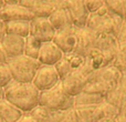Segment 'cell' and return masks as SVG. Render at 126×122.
Segmentation results:
<instances>
[{"label": "cell", "instance_id": "obj_32", "mask_svg": "<svg viewBox=\"0 0 126 122\" xmlns=\"http://www.w3.org/2000/svg\"><path fill=\"white\" fill-rule=\"evenodd\" d=\"M115 120L116 119H113V118H103L97 122H115Z\"/></svg>", "mask_w": 126, "mask_h": 122}, {"label": "cell", "instance_id": "obj_2", "mask_svg": "<svg viewBox=\"0 0 126 122\" xmlns=\"http://www.w3.org/2000/svg\"><path fill=\"white\" fill-rule=\"evenodd\" d=\"M122 71L114 64H110L93 71L89 77L85 92L106 96L116 88Z\"/></svg>", "mask_w": 126, "mask_h": 122}, {"label": "cell", "instance_id": "obj_11", "mask_svg": "<svg viewBox=\"0 0 126 122\" xmlns=\"http://www.w3.org/2000/svg\"><path fill=\"white\" fill-rule=\"evenodd\" d=\"M35 16L28 8L19 3L4 4L0 9V19L3 22L15 21V20H32Z\"/></svg>", "mask_w": 126, "mask_h": 122}, {"label": "cell", "instance_id": "obj_38", "mask_svg": "<svg viewBox=\"0 0 126 122\" xmlns=\"http://www.w3.org/2000/svg\"><path fill=\"white\" fill-rule=\"evenodd\" d=\"M59 1H64V0H59Z\"/></svg>", "mask_w": 126, "mask_h": 122}, {"label": "cell", "instance_id": "obj_7", "mask_svg": "<svg viewBox=\"0 0 126 122\" xmlns=\"http://www.w3.org/2000/svg\"><path fill=\"white\" fill-rule=\"evenodd\" d=\"M53 42L63 51V53H70L78 50L80 43L79 28L71 26L66 29L57 31Z\"/></svg>", "mask_w": 126, "mask_h": 122}, {"label": "cell", "instance_id": "obj_22", "mask_svg": "<svg viewBox=\"0 0 126 122\" xmlns=\"http://www.w3.org/2000/svg\"><path fill=\"white\" fill-rule=\"evenodd\" d=\"M105 4L114 15L126 20V0H105Z\"/></svg>", "mask_w": 126, "mask_h": 122}, {"label": "cell", "instance_id": "obj_35", "mask_svg": "<svg viewBox=\"0 0 126 122\" xmlns=\"http://www.w3.org/2000/svg\"><path fill=\"white\" fill-rule=\"evenodd\" d=\"M0 98H4V92L2 88H0Z\"/></svg>", "mask_w": 126, "mask_h": 122}, {"label": "cell", "instance_id": "obj_5", "mask_svg": "<svg viewBox=\"0 0 126 122\" xmlns=\"http://www.w3.org/2000/svg\"><path fill=\"white\" fill-rule=\"evenodd\" d=\"M39 104L51 110H70L74 108V98L65 93L60 81L53 88L40 92Z\"/></svg>", "mask_w": 126, "mask_h": 122}, {"label": "cell", "instance_id": "obj_6", "mask_svg": "<svg viewBox=\"0 0 126 122\" xmlns=\"http://www.w3.org/2000/svg\"><path fill=\"white\" fill-rule=\"evenodd\" d=\"M92 72L93 71L86 64H84L83 68L76 70V71H73L69 76L63 78L61 80V83L65 93L74 98L75 96L83 92L87 84L89 77Z\"/></svg>", "mask_w": 126, "mask_h": 122}, {"label": "cell", "instance_id": "obj_1", "mask_svg": "<svg viewBox=\"0 0 126 122\" xmlns=\"http://www.w3.org/2000/svg\"><path fill=\"white\" fill-rule=\"evenodd\" d=\"M4 99L19 108L22 112H29L39 104L40 91L33 83H23L12 80L3 88Z\"/></svg>", "mask_w": 126, "mask_h": 122}, {"label": "cell", "instance_id": "obj_36", "mask_svg": "<svg viewBox=\"0 0 126 122\" xmlns=\"http://www.w3.org/2000/svg\"><path fill=\"white\" fill-rule=\"evenodd\" d=\"M4 6V0H0V9Z\"/></svg>", "mask_w": 126, "mask_h": 122}, {"label": "cell", "instance_id": "obj_28", "mask_svg": "<svg viewBox=\"0 0 126 122\" xmlns=\"http://www.w3.org/2000/svg\"><path fill=\"white\" fill-rule=\"evenodd\" d=\"M17 122H38V121L34 120V119H33L32 117L28 113V112H24V113L22 114V117Z\"/></svg>", "mask_w": 126, "mask_h": 122}, {"label": "cell", "instance_id": "obj_16", "mask_svg": "<svg viewBox=\"0 0 126 122\" xmlns=\"http://www.w3.org/2000/svg\"><path fill=\"white\" fill-rule=\"evenodd\" d=\"M105 99L107 102L114 104L118 109L122 110L124 108V105L126 104V70L122 71L116 88L110 93H107L105 96Z\"/></svg>", "mask_w": 126, "mask_h": 122}, {"label": "cell", "instance_id": "obj_24", "mask_svg": "<svg viewBox=\"0 0 126 122\" xmlns=\"http://www.w3.org/2000/svg\"><path fill=\"white\" fill-rule=\"evenodd\" d=\"M12 80L13 79L8 64L7 63H1L0 64V88H2V89L6 88Z\"/></svg>", "mask_w": 126, "mask_h": 122}, {"label": "cell", "instance_id": "obj_27", "mask_svg": "<svg viewBox=\"0 0 126 122\" xmlns=\"http://www.w3.org/2000/svg\"><path fill=\"white\" fill-rule=\"evenodd\" d=\"M37 1H38V0H20L19 4H21V6L28 8L29 10H32L33 6L35 4V2H37Z\"/></svg>", "mask_w": 126, "mask_h": 122}, {"label": "cell", "instance_id": "obj_19", "mask_svg": "<svg viewBox=\"0 0 126 122\" xmlns=\"http://www.w3.org/2000/svg\"><path fill=\"white\" fill-rule=\"evenodd\" d=\"M30 21L31 20H15L4 22L6 33L27 38L30 36Z\"/></svg>", "mask_w": 126, "mask_h": 122}, {"label": "cell", "instance_id": "obj_14", "mask_svg": "<svg viewBox=\"0 0 126 122\" xmlns=\"http://www.w3.org/2000/svg\"><path fill=\"white\" fill-rule=\"evenodd\" d=\"M24 42H26V38L6 33V36L2 38L0 43H1L8 59H10V58H15L23 55Z\"/></svg>", "mask_w": 126, "mask_h": 122}, {"label": "cell", "instance_id": "obj_23", "mask_svg": "<svg viewBox=\"0 0 126 122\" xmlns=\"http://www.w3.org/2000/svg\"><path fill=\"white\" fill-rule=\"evenodd\" d=\"M113 64L115 65V67H117L121 71L126 70V42L120 44L117 56H116Z\"/></svg>", "mask_w": 126, "mask_h": 122}, {"label": "cell", "instance_id": "obj_9", "mask_svg": "<svg viewBox=\"0 0 126 122\" xmlns=\"http://www.w3.org/2000/svg\"><path fill=\"white\" fill-rule=\"evenodd\" d=\"M57 31L50 23L48 18L34 17L30 21V36L40 41L41 43L53 41Z\"/></svg>", "mask_w": 126, "mask_h": 122}, {"label": "cell", "instance_id": "obj_4", "mask_svg": "<svg viewBox=\"0 0 126 122\" xmlns=\"http://www.w3.org/2000/svg\"><path fill=\"white\" fill-rule=\"evenodd\" d=\"M7 64L13 80L23 83H32L38 69L41 67L38 59H33L26 55L10 58L7 61Z\"/></svg>", "mask_w": 126, "mask_h": 122}, {"label": "cell", "instance_id": "obj_15", "mask_svg": "<svg viewBox=\"0 0 126 122\" xmlns=\"http://www.w3.org/2000/svg\"><path fill=\"white\" fill-rule=\"evenodd\" d=\"M102 103L96 105H86V107L74 108L76 122H97L101 119L105 118Z\"/></svg>", "mask_w": 126, "mask_h": 122}, {"label": "cell", "instance_id": "obj_33", "mask_svg": "<svg viewBox=\"0 0 126 122\" xmlns=\"http://www.w3.org/2000/svg\"><path fill=\"white\" fill-rule=\"evenodd\" d=\"M121 116H122L123 118H124L125 120H126V104L124 105V108L121 110Z\"/></svg>", "mask_w": 126, "mask_h": 122}, {"label": "cell", "instance_id": "obj_17", "mask_svg": "<svg viewBox=\"0 0 126 122\" xmlns=\"http://www.w3.org/2000/svg\"><path fill=\"white\" fill-rule=\"evenodd\" d=\"M48 19L55 31H60L69 28L71 26H74L71 15L65 7H61V8L57 9Z\"/></svg>", "mask_w": 126, "mask_h": 122}, {"label": "cell", "instance_id": "obj_31", "mask_svg": "<svg viewBox=\"0 0 126 122\" xmlns=\"http://www.w3.org/2000/svg\"><path fill=\"white\" fill-rule=\"evenodd\" d=\"M19 2L20 0H4V4H16Z\"/></svg>", "mask_w": 126, "mask_h": 122}, {"label": "cell", "instance_id": "obj_20", "mask_svg": "<svg viewBox=\"0 0 126 122\" xmlns=\"http://www.w3.org/2000/svg\"><path fill=\"white\" fill-rule=\"evenodd\" d=\"M106 101L105 96L91 92H81L80 94L74 97V108L86 107V105H96Z\"/></svg>", "mask_w": 126, "mask_h": 122}, {"label": "cell", "instance_id": "obj_21", "mask_svg": "<svg viewBox=\"0 0 126 122\" xmlns=\"http://www.w3.org/2000/svg\"><path fill=\"white\" fill-rule=\"evenodd\" d=\"M40 48H41V42L38 41L32 36H28L26 38V42H24L23 55L28 56L30 58H33V59H38Z\"/></svg>", "mask_w": 126, "mask_h": 122}, {"label": "cell", "instance_id": "obj_18", "mask_svg": "<svg viewBox=\"0 0 126 122\" xmlns=\"http://www.w3.org/2000/svg\"><path fill=\"white\" fill-rule=\"evenodd\" d=\"M22 112L19 108L13 105L4 98H0V118L4 122H17L22 117Z\"/></svg>", "mask_w": 126, "mask_h": 122}, {"label": "cell", "instance_id": "obj_3", "mask_svg": "<svg viewBox=\"0 0 126 122\" xmlns=\"http://www.w3.org/2000/svg\"><path fill=\"white\" fill-rule=\"evenodd\" d=\"M124 19L114 15L105 4L95 13H91L87 20L86 27L100 33L115 36L117 38Z\"/></svg>", "mask_w": 126, "mask_h": 122}, {"label": "cell", "instance_id": "obj_25", "mask_svg": "<svg viewBox=\"0 0 126 122\" xmlns=\"http://www.w3.org/2000/svg\"><path fill=\"white\" fill-rule=\"evenodd\" d=\"M85 8L87 9L89 13H95L100 9L105 6V0H84Z\"/></svg>", "mask_w": 126, "mask_h": 122}, {"label": "cell", "instance_id": "obj_12", "mask_svg": "<svg viewBox=\"0 0 126 122\" xmlns=\"http://www.w3.org/2000/svg\"><path fill=\"white\" fill-rule=\"evenodd\" d=\"M69 110H51L44 105L38 104L28 113L38 122H61Z\"/></svg>", "mask_w": 126, "mask_h": 122}, {"label": "cell", "instance_id": "obj_29", "mask_svg": "<svg viewBox=\"0 0 126 122\" xmlns=\"http://www.w3.org/2000/svg\"><path fill=\"white\" fill-rule=\"evenodd\" d=\"M7 61H8V57H7L6 52H4L1 43H0V64L1 63H7Z\"/></svg>", "mask_w": 126, "mask_h": 122}, {"label": "cell", "instance_id": "obj_8", "mask_svg": "<svg viewBox=\"0 0 126 122\" xmlns=\"http://www.w3.org/2000/svg\"><path fill=\"white\" fill-rule=\"evenodd\" d=\"M60 81H61V78L54 65L41 64V67L38 69L35 73L32 83L40 92H42L53 88Z\"/></svg>", "mask_w": 126, "mask_h": 122}, {"label": "cell", "instance_id": "obj_37", "mask_svg": "<svg viewBox=\"0 0 126 122\" xmlns=\"http://www.w3.org/2000/svg\"><path fill=\"white\" fill-rule=\"evenodd\" d=\"M0 122H4V121H3V120H2V119H1V118H0Z\"/></svg>", "mask_w": 126, "mask_h": 122}, {"label": "cell", "instance_id": "obj_10", "mask_svg": "<svg viewBox=\"0 0 126 122\" xmlns=\"http://www.w3.org/2000/svg\"><path fill=\"white\" fill-rule=\"evenodd\" d=\"M64 7L69 10L74 26L78 28L86 27L90 13L85 8L84 0H64Z\"/></svg>", "mask_w": 126, "mask_h": 122}, {"label": "cell", "instance_id": "obj_13", "mask_svg": "<svg viewBox=\"0 0 126 122\" xmlns=\"http://www.w3.org/2000/svg\"><path fill=\"white\" fill-rule=\"evenodd\" d=\"M63 51L53 41L41 43L38 60L44 65H55L63 57Z\"/></svg>", "mask_w": 126, "mask_h": 122}, {"label": "cell", "instance_id": "obj_34", "mask_svg": "<svg viewBox=\"0 0 126 122\" xmlns=\"http://www.w3.org/2000/svg\"><path fill=\"white\" fill-rule=\"evenodd\" d=\"M115 122H126V120H125V119L123 118V117H122V116H121V114H120V116H118L117 118H116Z\"/></svg>", "mask_w": 126, "mask_h": 122}, {"label": "cell", "instance_id": "obj_26", "mask_svg": "<svg viewBox=\"0 0 126 122\" xmlns=\"http://www.w3.org/2000/svg\"><path fill=\"white\" fill-rule=\"evenodd\" d=\"M61 122H76V117H75V111H74V108L70 109L67 111L65 118L63 119Z\"/></svg>", "mask_w": 126, "mask_h": 122}, {"label": "cell", "instance_id": "obj_30", "mask_svg": "<svg viewBox=\"0 0 126 122\" xmlns=\"http://www.w3.org/2000/svg\"><path fill=\"white\" fill-rule=\"evenodd\" d=\"M4 36H6V26H4V22L0 19V41Z\"/></svg>", "mask_w": 126, "mask_h": 122}]
</instances>
